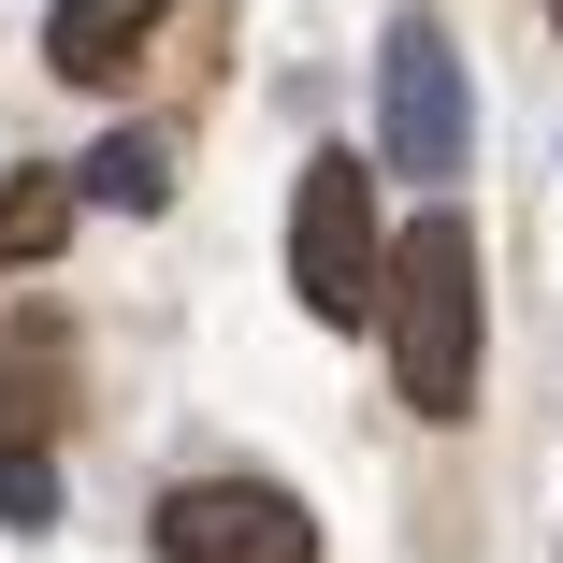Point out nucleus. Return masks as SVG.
<instances>
[{
  "label": "nucleus",
  "mask_w": 563,
  "mask_h": 563,
  "mask_svg": "<svg viewBox=\"0 0 563 563\" xmlns=\"http://www.w3.org/2000/svg\"><path fill=\"white\" fill-rule=\"evenodd\" d=\"M376 303H390L405 405L419 419H463L477 405V232H463V217H419V232L390 246V275H376Z\"/></svg>",
  "instance_id": "obj_1"
},
{
  "label": "nucleus",
  "mask_w": 563,
  "mask_h": 563,
  "mask_svg": "<svg viewBox=\"0 0 563 563\" xmlns=\"http://www.w3.org/2000/svg\"><path fill=\"white\" fill-rule=\"evenodd\" d=\"M376 275H390V246H376L362 159H303V188H289V289H303V318H376Z\"/></svg>",
  "instance_id": "obj_2"
},
{
  "label": "nucleus",
  "mask_w": 563,
  "mask_h": 563,
  "mask_svg": "<svg viewBox=\"0 0 563 563\" xmlns=\"http://www.w3.org/2000/svg\"><path fill=\"white\" fill-rule=\"evenodd\" d=\"M376 159H405L419 188H448L477 159V101H463V58H448V30H390V58H376Z\"/></svg>",
  "instance_id": "obj_3"
},
{
  "label": "nucleus",
  "mask_w": 563,
  "mask_h": 563,
  "mask_svg": "<svg viewBox=\"0 0 563 563\" xmlns=\"http://www.w3.org/2000/svg\"><path fill=\"white\" fill-rule=\"evenodd\" d=\"M159 549L174 563H318V506L275 477H188L159 506Z\"/></svg>",
  "instance_id": "obj_4"
},
{
  "label": "nucleus",
  "mask_w": 563,
  "mask_h": 563,
  "mask_svg": "<svg viewBox=\"0 0 563 563\" xmlns=\"http://www.w3.org/2000/svg\"><path fill=\"white\" fill-rule=\"evenodd\" d=\"M159 15H174V0H58V15H44V58L73 87H131V58H145Z\"/></svg>",
  "instance_id": "obj_5"
},
{
  "label": "nucleus",
  "mask_w": 563,
  "mask_h": 563,
  "mask_svg": "<svg viewBox=\"0 0 563 563\" xmlns=\"http://www.w3.org/2000/svg\"><path fill=\"white\" fill-rule=\"evenodd\" d=\"M73 405V347H58V318H15L0 332V448H44Z\"/></svg>",
  "instance_id": "obj_6"
},
{
  "label": "nucleus",
  "mask_w": 563,
  "mask_h": 563,
  "mask_svg": "<svg viewBox=\"0 0 563 563\" xmlns=\"http://www.w3.org/2000/svg\"><path fill=\"white\" fill-rule=\"evenodd\" d=\"M58 246H73V174H15L0 188V275H30Z\"/></svg>",
  "instance_id": "obj_7"
},
{
  "label": "nucleus",
  "mask_w": 563,
  "mask_h": 563,
  "mask_svg": "<svg viewBox=\"0 0 563 563\" xmlns=\"http://www.w3.org/2000/svg\"><path fill=\"white\" fill-rule=\"evenodd\" d=\"M87 202H117V217H159L174 202V145H145V131H117V145H87V174H73Z\"/></svg>",
  "instance_id": "obj_8"
},
{
  "label": "nucleus",
  "mask_w": 563,
  "mask_h": 563,
  "mask_svg": "<svg viewBox=\"0 0 563 563\" xmlns=\"http://www.w3.org/2000/svg\"><path fill=\"white\" fill-rule=\"evenodd\" d=\"M58 520V477H44V448H0V534H44Z\"/></svg>",
  "instance_id": "obj_9"
},
{
  "label": "nucleus",
  "mask_w": 563,
  "mask_h": 563,
  "mask_svg": "<svg viewBox=\"0 0 563 563\" xmlns=\"http://www.w3.org/2000/svg\"><path fill=\"white\" fill-rule=\"evenodd\" d=\"M549 30H563V0H549Z\"/></svg>",
  "instance_id": "obj_10"
}]
</instances>
